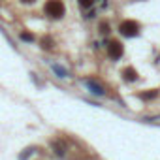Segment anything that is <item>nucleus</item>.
Segmentation results:
<instances>
[{"mask_svg": "<svg viewBox=\"0 0 160 160\" xmlns=\"http://www.w3.org/2000/svg\"><path fill=\"white\" fill-rule=\"evenodd\" d=\"M108 53H109L111 58H121L122 57V45H121V42H111L109 47H108Z\"/></svg>", "mask_w": 160, "mask_h": 160, "instance_id": "nucleus-3", "label": "nucleus"}, {"mask_svg": "<svg viewBox=\"0 0 160 160\" xmlns=\"http://www.w3.org/2000/svg\"><path fill=\"white\" fill-rule=\"evenodd\" d=\"M21 2H27V4H30V2H34V0H21Z\"/></svg>", "mask_w": 160, "mask_h": 160, "instance_id": "nucleus-12", "label": "nucleus"}, {"mask_svg": "<svg viewBox=\"0 0 160 160\" xmlns=\"http://www.w3.org/2000/svg\"><path fill=\"white\" fill-rule=\"evenodd\" d=\"M122 77H124V81H136V79H138V72L134 68H124L122 70Z\"/></svg>", "mask_w": 160, "mask_h": 160, "instance_id": "nucleus-5", "label": "nucleus"}, {"mask_svg": "<svg viewBox=\"0 0 160 160\" xmlns=\"http://www.w3.org/2000/svg\"><path fill=\"white\" fill-rule=\"evenodd\" d=\"M49 145H51V149L55 151V154H57V156H60V158H62V156L66 154V143H64V141H60V139H51V143H49Z\"/></svg>", "mask_w": 160, "mask_h": 160, "instance_id": "nucleus-4", "label": "nucleus"}, {"mask_svg": "<svg viewBox=\"0 0 160 160\" xmlns=\"http://www.w3.org/2000/svg\"><path fill=\"white\" fill-rule=\"evenodd\" d=\"M119 30H121L122 36L134 38V36H138V32H139V25H138L136 21H122L121 27H119Z\"/></svg>", "mask_w": 160, "mask_h": 160, "instance_id": "nucleus-2", "label": "nucleus"}, {"mask_svg": "<svg viewBox=\"0 0 160 160\" xmlns=\"http://www.w3.org/2000/svg\"><path fill=\"white\" fill-rule=\"evenodd\" d=\"M40 43H42L43 49H53V40H51V36H43Z\"/></svg>", "mask_w": 160, "mask_h": 160, "instance_id": "nucleus-7", "label": "nucleus"}, {"mask_svg": "<svg viewBox=\"0 0 160 160\" xmlns=\"http://www.w3.org/2000/svg\"><path fill=\"white\" fill-rule=\"evenodd\" d=\"M43 12L51 19H60L64 15V4L60 2V0H49V2L45 4V8H43Z\"/></svg>", "mask_w": 160, "mask_h": 160, "instance_id": "nucleus-1", "label": "nucleus"}, {"mask_svg": "<svg viewBox=\"0 0 160 160\" xmlns=\"http://www.w3.org/2000/svg\"><path fill=\"white\" fill-rule=\"evenodd\" d=\"M77 2H79V6H83V8H91L94 0H77Z\"/></svg>", "mask_w": 160, "mask_h": 160, "instance_id": "nucleus-10", "label": "nucleus"}, {"mask_svg": "<svg viewBox=\"0 0 160 160\" xmlns=\"http://www.w3.org/2000/svg\"><path fill=\"white\" fill-rule=\"evenodd\" d=\"M32 152H34V151H32V149H27V152H23V154H21V156H19V160H27V158H28V156H30V154H32Z\"/></svg>", "mask_w": 160, "mask_h": 160, "instance_id": "nucleus-11", "label": "nucleus"}, {"mask_svg": "<svg viewBox=\"0 0 160 160\" xmlns=\"http://www.w3.org/2000/svg\"><path fill=\"white\" fill-rule=\"evenodd\" d=\"M143 100H152V98H156L158 96V91H151V92H141L139 94Z\"/></svg>", "mask_w": 160, "mask_h": 160, "instance_id": "nucleus-8", "label": "nucleus"}, {"mask_svg": "<svg viewBox=\"0 0 160 160\" xmlns=\"http://www.w3.org/2000/svg\"><path fill=\"white\" fill-rule=\"evenodd\" d=\"M21 40L23 42H34V36L30 32H21Z\"/></svg>", "mask_w": 160, "mask_h": 160, "instance_id": "nucleus-9", "label": "nucleus"}, {"mask_svg": "<svg viewBox=\"0 0 160 160\" xmlns=\"http://www.w3.org/2000/svg\"><path fill=\"white\" fill-rule=\"evenodd\" d=\"M87 87H89V89H91V92H94V94H100V96L104 94V89H102L100 85H96L94 81H87Z\"/></svg>", "mask_w": 160, "mask_h": 160, "instance_id": "nucleus-6", "label": "nucleus"}]
</instances>
